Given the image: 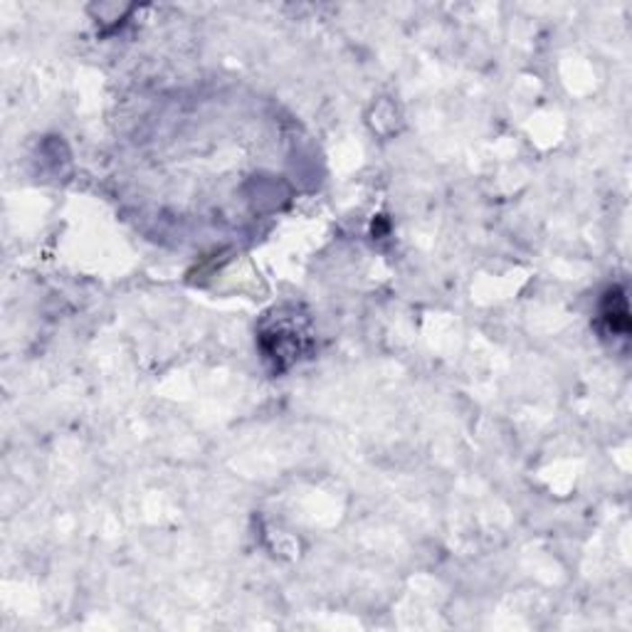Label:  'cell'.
<instances>
[{
    "mask_svg": "<svg viewBox=\"0 0 632 632\" xmlns=\"http://www.w3.org/2000/svg\"><path fill=\"white\" fill-rule=\"evenodd\" d=\"M603 319L608 329L613 334H623L627 336L630 331V311H627V299H625V292L620 287H613L608 294H605L603 302Z\"/></svg>",
    "mask_w": 632,
    "mask_h": 632,
    "instance_id": "obj_1",
    "label": "cell"
}]
</instances>
